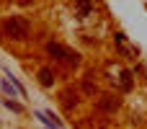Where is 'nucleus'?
<instances>
[{
  "label": "nucleus",
  "instance_id": "1a4fd4ad",
  "mask_svg": "<svg viewBox=\"0 0 147 129\" xmlns=\"http://www.w3.org/2000/svg\"><path fill=\"white\" fill-rule=\"evenodd\" d=\"M5 103H8V109H13V111H21V106H18V103H13V101H5Z\"/></svg>",
  "mask_w": 147,
  "mask_h": 129
},
{
  "label": "nucleus",
  "instance_id": "f03ea898",
  "mask_svg": "<svg viewBox=\"0 0 147 129\" xmlns=\"http://www.w3.org/2000/svg\"><path fill=\"white\" fill-rule=\"evenodd\" d=\"M47 52L52 54V57H57L59 62H65V65H80V54L75 52V49H67V47H62V44H57V41H49L47 44Z\"/></svg>",
  "mask_w": 147,
  "mask_h": 129
},
{
  "label": "nucleus",
  "instance_id": "f257e3e1",
  "mask_svg": "<svg viewBox=\"0 0 147 129\" xmlns=\"http://www.w3.org/2000/svg\"><path fill=\"white\" fill-rule=\"evenodd\" d=\"M28 31H31V26H28V21H26L23 16H10V18L3 21V34H5L8 39H13V41L28 39Z\"/></svg>",
  "mask_w": 147,
  "mask_h": 129
},
{
  "label": "nucleus",
  "instance_id": "0eeeda50",
  "mask_svg": "<svg viewBox=\"0 0 147 129\" xmlns=\"http://www.w3.org/2000/svg\"><path fill=\"white\" fill-rule=\"evenodd\" d=\"M90 10H93V3H90V0H78V16H80V18H85Z\"/></svg>",
  "mask_w": 147,
  "mask_h": 129
},
{
  "label": "nucleus",
  "instance_id": "7ed1b4c3",
  "mask_svg": "<svg viewBox=\"0 0 147 129\" xmlns=\"http://www.w3.org/2000/svg\"><path fill=\"white\" fill-rule=\"evenodd\" d=\"M109 80L119 91H129L132 88V72L124 70V67H119V65H109Z\"/></svg>",
  "mask_w": 147,
  "mask_h": 129
},
{
  "label": "nucleus",
  "instance_id": "39448f33",
  "mask_svg": "<svg viewBox=\"0 0 147 129\" xmlns=\"http://www.w3.org/2000/svg\"><path fill=\"white\" fill-rule=\"evenodd\" d=\"M39 83H41L44 88H49V85L54 83V75H52L49 67H41V70H39Z\"/></svg>",
  "mask_w": 147,
  "mask_h": 129
},
{
  "label": "nucleus",
  "instance_id": "423d86ee",
  "mask_svg": "<svg viewBox=\"0 0 147 129\" xmlns=\"http://www.w3.org/2000/svg\"><path fill=\"white\" fill-rule=\"evenodd\" d=\"M39 119H41L44 124H49V127H54V129H62V122H59L57 116H52V114H47V111H39Z\"/></svg>",
  "mask_w": 147,
  "mask_h": 129
},
{
  "label": "nucleus",
  "instance_id": "6e6552de",
  "mask_svg": "<svg viewBox=\"0 0 147 129\" xmlns=\"http://www.w3.org/2000/svg\"><path fill=\"white\" fill-rule=\"evenodd\" d=\"M62 103H65V109H72V106H78V96L75 93H62Z\"/></svg>",
  "mask_w": 147,
  "mask_h": 129
},
{
  "label": "nucleus",
  "instance_id": "20e7f679",
  "mask_svg": "<svg viewBox=\"0 0 147 129\" xmlns=\"http://www.w3.org/2000/svg\"><path fill=\"white\" fill-rule=\"evenodd\" d=\"M119 106H121V101H119L116 96H101V98H98V109H101V111H106V114L116 111Z\"/></svg>",
  "mask_w": 147,
  "mask_h": 129
}]
</instances>
